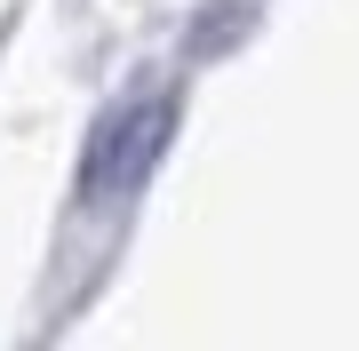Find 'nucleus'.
Segmentation results:
<instances>
[{
  "instance_id": "f257e3e1",
  "label": "nucleus",
  "mask_w": 359,
  "mask_h": 351,
  "mask_svg": "<svg viewBox=\"0 0 359 351\" xmlns=\"http://www.w3.org/2000/svg\"><path fill=\"white\" fill-rule=\"evenodd\" d=\"M168 136H176V96L168 88H136L128 104H112L96 120L88 152H80V200L104 208V200H128L144 176H152V160L168 152Z\"/></svg>"
}]
</instances>
